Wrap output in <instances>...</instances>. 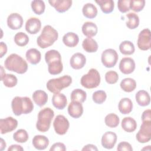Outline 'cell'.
<instances>
[{"mask_svg": "<svg viewBox=\"0 0 151 151\" xmlns=\"http://www.w3.org/2000/svg\"><path fill=\"white\" fill-rule=\"evenodd\" d=\"M45 60L48 64V71L50 74L57 75L63 69L60 53L55 50H51L45 54Z\"/></svg>", "mask_w": 151, "mask_h": 151, "instance_id": "cell-1", "label": "cell"}, {"mask_svg": "<svg viewBox=\"0 0 151 151\" xmlns=\"http://www.w3.org/2000/svg\"><path fill=\"white\" fill-rule=\"evenodd\" d=\"M11 107L15 116L30 113L34 109V104L28 97H15L11 102Z\"/></svg>", "mask_w": 151, "mask_h": 151, "instance_id": "cell-2", "label": "cell"}, {"mask_svg": "<svg viewBox=\"0 0 151 151\" xmlns=\"http://www.w3.org/2000/svg\"><path fill=\"white\" fill-rule=\"evenodd\" d=\"M5 67L11 71L18 74H24L28 70L27 61L17 54H10L4 61Z\"/></svg>", "mask_w": 151, "mask_h": 151, "instance_id": "cell-3", "label": "cell"}, {"mask_svg": "<svg viewBox=\"0 0 151 151\" xmlns=\"http://www.w3.org/2000/svg\"><path fill=\"white\" fill-rule=\"evenodd\" d=\"M58 37V33L51 25H47L43 28L41 34L37 39L38 45L41 48H46L52 45Z\"/></svg>", "mask_w": 151, "mask_h": 151, "instance_id": "cell-4", "label": "cell"}, {"mask_svg": "<svg viewBox=\"0 0 151 151\" xmlns=\"http://www.w3.org/2000/svg\"><path fill=\"white\" fill-rule=\"evenodd\" d=\"M54 116V112L51 108L45 107L41 110L38 114V120L36 123L37 130L41 132L48 131Z\"/></svg>", "mask_w": 151, "mask_h": 151, "instance_id": "cell-5", "label": "cell"}, {"mask_svg": "<svg viewBox=\"0 0 151 151\" xmlns=\"http://www.w3.org/2000/svg\"><path fill=\"white\" fill-rule=\"evenodd\" d=\"M72 83V78L68 75L52 78L47 83V88L51 93L55 94L60 93L63 88L68 87Z\"/></svg>", "mask_w": 151, "mask_h": 151, "instance_id": "cell-6", "label": "cell"}, {"mask_svg": "<svg viewBox=\"0 0 151 151\" xmlns=\"http://www.w3.org/2000/svg\"><path fill=\"white\" fill-rule=\"evenodd\" d=\"M100 80L99 71L95 68H91L87 74L81 77L80 83L81 86L86 88H94L100 84Z\"/></svg>", "mask_w": 151, "mask_h": 151, "instance_id": "cell-7", "label": "cell"}, {"mask_svg": "<svg viewBox=\"0 0 151 151\" xmlns=\"http://www.w3.org/2000/svg\"><path fill=\"white\" fill-rule=\"evenodd\" d=\"M119 56L116 50L109 48L105 50L101 54V60L104 66L107 68L113 67L118 61Z\"/></svg>", "mask_w": 151, "mask_h": 151, "instance_id": "cell-8", "label": "cell"}, {"mask_svg": "<svg viewBox=\"0 0 151 151\" xmlns=\"http://www.w3.org/2000/svg\"><path fill=\"white\" fill-rule=\"evenodd\" d=\"M137 140L141 143L149 142L151 139V120L143 121L140 130L137 133Z\"/></svg>", "mask_w": 151, "mask_h": 151, "instance_id": "cell-9", "label": "cell"}, {"mask_svg": "<svg viewBox=\"0 0 151 151\" xmlns=\"http://www.w3.org/2000/svg\"><path fill=\"white\" fill-rule=\"evenodd\" d=\"M151 43V33L148 28H145L142 30L137 38V46L139 48L143 51H146L150 48Z\"/></svg>", "mask_w": 151, "mask_h": 151, "instance_id": "cell-10", "label": "cell"}, {"mask_svg": "<svg viewBox=\"0 0 151 151\" xmlns=\"http://www.w3.org/2000/svg\"><path fill=\"white\" fill-rule=\"evenodd\" d=\"M53 126L56 133L60 135L65 134L68 130L70 123L68 119L63 115L56 116L53 122Z\"/></svg>", "mask_w": 151, "mask_h": 151, "instance_id": "cell-11", "label": "cell"}, {"mask_svg": "<svg viewBox=\"0 0 151 151\" xmlns=\"http://www.w3.org/2000/svg\"><path fill=\"white\" fill-rule=\"evenodd\" d=\"M18 126V121L12 117H8L0 119V132L5 134L14 130Z\"/></svg>", "mask_w": 151, "mask_h": 151, "instance_id": "cell-12", "label": "cell"}, {"mask_svg": "<svg viewBox=\"0 0 151 151\" xmlns=\"http://www.w3.org/2000/svg\"><path fill=\"white\" fill-rule=\"evenodd\" d=\"M135 62L130 57L123 58L119 63V69L124 74H129L133 72L135 69Z\"/></svg>", "mask_w": 151, "mask_h": 151, "instance_id": "cell-13", "label": "cell"}, {"mask_svg": "<svg viewBox=\"0 0 151 151\" xmlns=\"http://www.w3.org/2000/svg\"><path fill=\"white\" fill-rule=\"evenodd\" d=\"M23 24V18L18 13H12L7 18L8 27L13 30L20 29Z\"/></svg>", "mask_w": 151, "mask_h": 151, "instance_id": "cell-14", "label": "cell"}, {"mask_svg": "<svg viewBox=\"0 0 151 151\" xmlns=\"http://www.w3.org/2000/svg\"><path fill=\"white\" fill-rule=\"evenodd\" d=\"M117 142V135L113 132H106L101 137V143L103 147L107 149H112Z\"/></svg>", "mask_w": 151, "mask_h": 151, "instance_id": "cell-15", "label": "cell"}, {"mask_svg": "<svg viewBox=\"0 0 151 151\" xmlns=\"http://www.w3.org/2000/svg\"><path fill=\"white\" fill-rule=\"evenodd\" d=\"M25 27L27 32L30 34H36L41 29V21L37 18L31 17L27 21Z\"/></svg>", "mask_w": 151, "mask_h": 151, "instance_id": "cell-16", "label": "cell"}, {"mask_svg": "<svg viewBox=\"0 0 151 151\" xmlns=\"http://www.w3.org/2000/svg\"><path fill=\"white\" fill-rule=\"evenodd\" d=\"M86 63V58L81 53L77 52L74 54L70 60V66L75 70H79L84 67Z\"/></svg>", "mask_w": 151, "mask_h": 151, "instance_id": "cell-17", "label": "cell"}, {"mask_svg": "<svg viewBox=\"0 0 151 151\" xmlns=\"http://www.w3.org/2000/svg\"><path fill=\"white\" fill-rule=\"evenodd\" d=\"M48 2L60 13L68 11L72 5L71 0H50Z\"/></svg>", "mask_w": 151, "mask_h": 151, "instance_id": "cell-18", "label": "cell"}, {"mask_svg": "<svg viewBox=\"0 0 151 151\" xmlns=\"http://www.w3.org/2000/svg\"><path fill=\"white\" fill-rule=\"evenodd\" d=\"M68 113L69 115L73 118H79L83 113L82 104L78 101H72L68 106Z\"/></svg>", "mask_w": 151, "mask_h": 151, "instance_id": "cell-19", "label": "cell"}, {"mask_svg": "<svg viewBox=\"0 0 151 151\" xmlns=\"http://www.w3.org/2000/svg\"><path fill=\"white\" fill-rule=\"evenodd\" d=\"M52 103L56 109L58 110H63L67 106V97L63 93H55L52 96Z\"/></svg>", "mask_w": 151, "mask_h": 151, "instance_id": "cell-20", "label": "cell"}, {"mask_svg": "<svg viewBox=\"0 0 151 151\" xmlns=\"http://www.w3.org/2000/svg\"><path fill=\"white\" fill-rule=\"evenodd\" d=\"M33 146L38 150H44L49 145V140L45 136L35 135L32 141Z\"/></svg>", "mask_w": 151, "mask_h": 151, "instance_id": "cell-21", "label": "cell"}, {"mask_svg": "<svg viewBox=\"0 0 151 151\" xmlns=\"http://www.w3.org/2000/svg\"><path fill=\"white\" fill-rule=\"evenodd\" d=\"M98 31V28L96 24L93 22L87 21L83 24L82 26V32L87 38H91L95 36Z\"/></svg>", "mask_w": 151, "mask_h": 151, "instance_id": "cell-22", "label": "cell"}, {"mask_svg": "<svg viewBox=\"0 0 151 151\" xmlns=\"http://www.w3.org/2000/svg\"><path fill=\"white\" fill-rule=\"evenodd\" d=\"M27 61L31 64L35 65L40 63L41 58V54L39 50L36 48H31L27 50L25 54Z\"/></svg>", "mask_w": 151, "mask_h": 151, "instance_id": "cell-23", "label": "cell"}, {"mask_svg": "<svg viewBox=\"0 0 151 151\" xmlns=\"http://www.w3.org/2000/svg\"><path fill=\"white\" fill-rule=\"evenodd\" d=\"M32 97L35 103L40 107L44 106L48 101V95L43 90H38L35 91Z\"/></svg>", "mask_w": 151, "mask_h": 151, "instance_id": "cell-24", "label": "cell"}, {"mask_svg": "<svg viewBox=\"0 0 151 151\" xmlns=\"http://www.w3.org/2000/svg\"><path fill=\"white\" fill-rule=\"evenodd\" d=\"M63 42L67 47H74L78 44L79 42V38L76 33L68 32L63 36Z\"/></svg>", "mask_w": 151, "mask_h": 151, "instance_id": "cell-25", "label": "cell"}, {"mask_svg": "<svg viewBox=\"0 0 151 151\" xmlns=\"http://www.w3.org/2000/svg\"><path fill=\"white\" fill-rule=\"evenodd\" d=\"M137 103L140 106H147L150 104V97L149 94L145 90H142L137 91L135 96Z\"/></svg>", "mask_w": 151, "mask_h": 151, "instance_id": "cell-26", "label": "cell"}, {"mask_svg": "<svg viewBox=\"0 0 151 151\" xmlns=\"http://www.w3.org/2000/svg\"><path fill=\"white\" fill-rule=\"evenodd\" d=\"M118 109L121 113L123 114H129L132 111L133 103L129 98H123L119 103Z\"/></svg>", "mask_w": 151, "mask_h": 151, "instance_id": "cell-27", "label": "cell"}, {"mask_svg": "<svg viewBox=\"0 0 151 151\" xmlns=\"http://www.w3.org/2000/svg\"><path fill=\"white\" fill-rule=\"evenodd\" d=\"M122 127L127 132H133L137 127V123L136 120L131 117H126L122 121Z\"/></svg>", "mask_w": 151, "mask_h": 151, "instance_id": "cell-28", "label": "cell"}, {"mask_svg": "<svg viewBox=\"0 0 151 151\" xmlns=\"http://www.w3.org/2000/svg\"><path fill=\"white\" fill-rule=\"evenodd\" d=\"M82 12L83 15L87 18H94L97 15V9L96 6L91 3H87L84 5Z\"/></svg>", "mask_w": 151, "mask_h": 151, "instance_id": "cell-29", "label": "cell"}, {"mask_svg": "<svg viewBox=\"0 0 151 151\" xmlns=\"http://www.w3.org/2000/svg\"><path fill=\"white\" fill-rule=\"evenodd\" d=\"M83 49L87 52H95L98 50V44L92 38H86L82 43Z\"/></svg>", "mask_w": 151, "mask_h": 151, "instance_id": "cell-30", "label": "cell"}, {"mask_svg": "<svg viewBox=\"0 0 151 151\" xmlns=\"http://www.w3.org/2000/svg\"><path fill=\"white\" fill-rule=\"evenodd\" d=\"M95 2L100 6L102 12L104 14L111 13L114 7V4L113 0H99Z\"/></svg>", "mask_w": 151, "mask_h": 151, "instance_id": "cell-31", "label": "cell"}, {"mask_svg": "<svg viewBox=\"0 0 151 151\" xmlns=\"http://www.w3.org/2000/svg\"><path fill=\"white\" fill-rule=\"evenodd\" d=\"M121 88L126 92H132L136 87V81L132 78H126L120 82Z\"/></svg>", "mask_w": 151, "mask_h": 151, "instance_id": "cell-32", "label": "cell"}, {"mask_svg": "<svg viewBox=\"0 0 151 151\" xmlns=\"http://www.w3.org/2000/svg\"><path fill=\"white\" fill-rule=\"evenodd\" d=\"M119 50L122 54L124 55H131L134 53L135 48L134 44L130 41H124L119 45Z\"/></svg>", "mask_w": 151, "mask_h": 151, "instance_id": "cell-33", "label": "cell"}, {"mask_svg": "<svg viewBox=\"0 0 151 151\" xmlns=\"http://www.w3.org/2000/svg\"><path fill=\"white\" fill-rule=\"evenodd\" d=\"M70 97L71 101H78L83 103L86 100L87 94L85 91L80 88H77L72 91Z\"/></svg>", "mask_w": 151, "mask_h": 151, "instance_id": "cell-34", "label": "cell"}, {"mask_svg": "<svg viewBox=\"0 0 151 151\" xmlns=\"http://www.w3.org/2000/svg\"><path fill=\"white\" fill-rule=\"evenodd\" d=\"M1 80L5 86L10 88L15 87L18 83L17 77L12 74L5 73L4 76L1 77Z\"/></svg>", "mask_w": 151, "mask_h": 151, "instance_id": "cell-35", "label": "cell"}, {"mask_svg": "<svg viewBox=\"0 0 151 151\" xmlns=\"http://www.w3.org/2000/svg\"><path fill=\"white\" fill-rule=\"evenodd\" d=\"M128 18V21L126 22V26L130 29L136 28L139 25V16L133 12L129 13L126 15Z\"/></svg>", "mask_w": 151, "mask_h": 151, "instance_id": "cell-36", "label": "cell"}, {"mask_svg": "<svg viewBox=\"0 0 151 151\" xmlns=\"http://www.w3.org/2000/svg\"><path fill=\"white\" fill-rule=\"evenodd\" d=\"M104 122L107 126L114 128L119 125L120 119L117 114L114 113H110L105 117Z\"/></svg>", "mask_w": 151, "mask_h": 151, "instance_id": "cell-37", "label": "cell"}, {"mask_svg": "<svg viewBox=\"0 0 151 151\" xmlns=\"http://www.w3.org/2000/svg\"><path fill=\"white\" fill-rule=\"evenodd\" d=\"M31 8L33 12L37 15H41L45 11V5L43 1L34 0L31 2Z\"/></svg>", "mask_w": 151, "mask_h": 151, "instance_id": "cell-38", "label": "cell"}, {"mask_svg": "<svg viewBox=\"0 0 151 151\" xmlns=\"http://www.w3.org/2000/svg\"><path fill=\"white\" fill-rule=\"evenodd\" d=\"M14 42L19 47L25 46L29 42L28 36L24 32H17L14 36Z\"/></svg>", "mask_w": 151, "mask_h": 151, "instance_id": "cell-39", "label": "cell"}, {"mask_svg": "<svg viewBox=\"0 0 151 151\" xmlns=\"http://www.w3.org/2000/svg\"><path fill=\"white\" fill-rule=\"evenodd\" d=\"M29 136L27 132L24 129H19L13 134L14 140L18 143H25L28 139Z\"/></svg>", "mask_w": 151, "mask_h": 151, "instance_id": "cell-40", "label": "cell"}, {"mask_svg": "<svg viewBox=\"0 0 151 151\" xmlns=\"http://www.w3.org/2000/svg\"><path fill=\"white\" fill-rule=\"evenodd\" d=\"M93 100L96 104H102L107 98V94L103 90H98L93 94Z\"/></svg>", "mask_w": 151, "mask_h": 151, "instance_id": "cell-41", "label": "cell"}, {"mask_svg": "<svg viewBox=\"0 0 151 151\" xmlns=\"http://www.w3.org/2000/svg\"><path fill=\"white\" fill-rule=\"evenodd\" d=\"M145 0H130V8L134 12L141 11L145 5Z\"/></svg>", "mask_w": 151, "mask_h": 151, "instance_id": "cell-42", "label": "cell"}, {"mask_svg": "<svg viewBox=\"0 0 151 151\" xmlns=\"http://www.w3.org/2000/svg\"><path fill=\"white\" fill-rule=\"evenodd\" d=\"M119 79L118 74L113 70H110L107 71L105 74V80L106 81L110 84H115L117 83Z\"/></svg>", "mask_w": 151, "mask_h": 151, "instance_id": "cell-43", "label": "cell"}, {"mask_svg": "<svg viewBox=\"0 0 151 151\" xmlns=\"http://www.w3.org/2000/svg\"><path fill=\"white\" fill-rule=\"evenodd\" d=\"M130 0H119L117 2V7L120 12L126 13L130 10Z\"/></svg>", "mask_w": 151, "mask_h": 151, "instance_id": "cell-44", "label": "cell"}, {"mask_svg": "<svg viewBox=\"0 0 151 151\" xmlns=\"http://www.w3.org/2000/svg\"><path fill=\"white\" fill-rule=\"evenodd\" d=\"M117 150L119 151H132L133 148L129 143L127 142H122L119 143Z\"/></svg>", "mask_w": 151, "mask_h": 151, "instance_id": "cell-45", "label": "cell"}, {"mask_svg": "<svg viewBox=\"0 0 151 151\" xmlns=\"http://www.w3.org/2000/svg\"><path fill=\"white\" fill-rule=\"evenodd\" d=\"M50 151H65L66 150L65 146L64 143L61 142L55 143L52 145L50 149Z\"/></svg>", "mask_w": 151, "mask_h": 151, "instance_id": "cell-46", "label": "cell"}, {"mask_svg": "<svg viewBox=\"0 0 151 151\" xmlns=\"http://www.w3.org/2000/svg\"><path fill=\"white\" fill-rule=\"evenodd\" d=\"M142 120L143 121L151 120V110L150 109H147L145 110L142 115Z\"/></svg>", "mask_w": 151, "mask_h": 151, "instance_id": "cell-47", "label": "cell"}, {"mask_svg": "<svg viewBox=\"0 0 151 151\" xmlns=\"http://www.w3.org/2000/svg\"><path fill=\"white\" fill-rule=\"evenodd\" d=\"M7 52V46L6 44L4 42H0V57L2 58L4 55L6 54Z\"/></svg>", "mask_w": 151, "mask_h": 151, "instance_id": "cell-48", "label": "cell"}, {"mask_svg": "<svg viewBox=\"0 0 151 151\" xmlns=\"http://www.w3.org/2000/svg\"><path fill=\"white\" fill-rule=\"evenodd\" d=\"M22 150H24V148L21 146L18 145H12L8 149V151H22Z\"/></svg>", "mask_w": 151, "mask_h": 151, "instance_id": "cell-49", "label": "cell"}, {"mask_svg": "<svg viewBox=\"0 0 151 151\" xmlns=\"http://www.w3.org/2000/svg\"><path fill=\"white\" fill-rule=\"evenodd\" d=\"M82 150H98L97 147L92 144H88L84 146V147L82 149Z\"/></svg>", "mask_w": 151, "mask_h": 151, "instance_id": "cell-50", "label": "cell"}, {"mask_svg": "<svg viewBox=\"0 0 151 151\" xmlns=\"http://www.w3.org/2000/svg\"><path fill=\"white\" fill-rule=\"evenodd\" d=\"M6 147V143L4 140L1 138V150H3Z\"/></svg>", "mask_w": 151, "mask_h": 151, "instance_id": "cell-51", "label": "cell"}]
</instances>
